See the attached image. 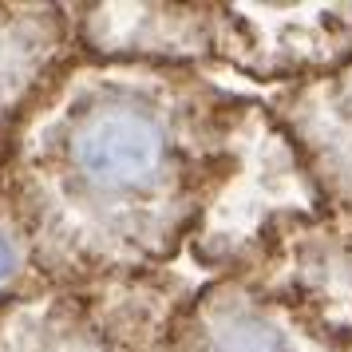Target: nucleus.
I'll return each instance as SVG.
<instances>
[{
    "label": "nucleus",
    "instance_id": "1",
    "mask_svg": "<svg viewBox=\"0 0 352 352\" xmlns=\"http://www.w3.org/2000/svg\"><path fill=\"white\" fill-rule=\"evenodd\" d=\"M241 96L186 64L80 52L4 146L0 198L44 281L175 270L222 175Z\"/></svg>",
    "mask_w": 352,
    "mask_h": 352
},
{
    "label": "nucleus",
    "instance_id": "2",
    "mask_svg": "<svg viewBox=\"0 0 352 352\" xmlns=\"http://www.w3.org/2000/svg\"><path fill=\"white\" fill-rule=\"evenodd\" d=\"M186 273L40 281L0 301V352H178Z\"/></svg>",
    "mask_w": 352,
    "mask_h": 352
},
{
    "label": "nucleus",
    "instance_id": "3",
    "mask_svg": "<svg viewBox=\"0 0 352 352\" xmlns=\"http://www.w3.org/2000/svg\"><path fill=\"white\" fill-rule=\"evenodd\" d=\"M320 206L324 198L313 186L297 146L273 119L270 103L241 96L226 139L222 175L186 245V257L210 277L234 273L285 218L313 214Z\"/></svg>",
    "mask_w": 352,
    "mask_h": 352
},
{
    "label": "nucleus",
    "instance_id": "4",
    "mask_svg": "<svg viewBox=\"0 0 352 352\" xmlns=\"http://www.w3.org/2000/svg\"><path fill=\"white\" fill-rule=\"evenodd\" d=\"M234 273L313 329L352 340V210L320 206L285 218Z\"/></svg>",
    "mask_w": 352,
    "mask_h": 352
},
{
    "label": "nucleus",
    "instance_id": "5",
    "mask_svg": "<svg viewBox=\"0 0 352 352\" xmlns=\"http://www.w3.org/2000/svg\"><path fill=\"white\" fill-rule=\"evenodd\" d=\"M352 60V4H218L214 67L293 87Z\"/></svg>",
    "mask_w": 352,
    "mask_h": 352
},
{
    "label": "nucleus",
    "instance_id": "6",
    "mask_svg": "<svg viewBox=\"0 0 352 352\" xmlns=\"http://www.w3.org/2000/svg\"><path fill=\"white\" fill-rule=\"evenodd\" d=\"M344 344L238 273L202 281L178 320V352H344Z\"/></svg>",
    "mask_w": 352,
    "mask_h": 352
},
{
    "label": "nucleus",
    "instance_id": "7",
    "mask_svg": "<svg viewBox=\"0 0 352 352\" xmlns=\"http://www.w3.org/2000/svg\"><path fill=\"white\" fill-rule=\"evenodd\" d=\"M218 4H72L80 52L99 60L214 67Z\"/></svg>",
    "mask_w": 352,
    "mask_h": 352
},
{
    "label": "nucleus",
    "instance_id": "8",
    "mask_svg": "<svg viewBox=\"0 0 352 352\" xmlns=\"http://www.w3.org/2000/svg\"><path fill=\"white\" fill-rule=\"evenodd\" d=\"M270 111L297 146L324 206L352 210V60L281 87Z\"/></svg>",
    "mask_w": 352,
    "mask_h": 352
},
{
    "label": "nucleus",
    "instance_id": "9",
    "mask_svg": "<svg viewBox=\"0 0 352 352\" xmlns=\"http://www.w3.org/2000/svg\"><path fill=\"white\" fill-rule=\"evenodd\" d=\"M80 56L72 4L0 0V143L52 76Z\"/></svg>",
    "mask_w": 352,
    "mask_h": 352
},
{
    "label": "nucleus",
    "instance_id": "10",
    "mask_svg": "<svg viewBox=\"0 0 352 352\" xmlns=\"http://www.w3.org/2000/svg\"><path fill=\"white\" fill-rule=\"evenodd\" d=\"M44 277L36 273L32 261V245L24 238V226L16 222L12 206L0 198V301L12 297V293H24V289L40 285Z\"/></svg>",
    "mask_w": 352,
    "mask_h": 352
},
{
    "label": "nucleus",
    "instance_id": "11",
    "mask_svg": "<svg viewBox=\"0 0 352 352\" xmlns=\"http://www.w3.org/2000/svg\"><path fill=\"white\" fill-rule=\"evenodd\" d=\"M4 146H8V143H0V170H4Z\"/></svg>",
    "mask_w": 352,
    "mask_h": 352
},
{
    "label": "nucleus",
    "instance_id": "12",
    "mask_svg": "<svg viewBox=\"0 0 352 352\" xmlns=\"http://www.w3.org/2000/svg\"><path fill=\"white\" fill-rule=\"evenodd\" d=\"M344 352H352V340H349V344H344Z\"/></svg>",
    "mask_w": 352,
    "mask_h": 352
}]
</instances>
